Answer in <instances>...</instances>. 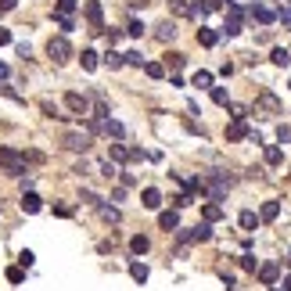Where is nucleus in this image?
<instances>
[{"mask_svg":"<svg viewBox=\"0 0 291 291\" xmlns=\"http://www.w3.org/2000/svg\"><path fill=\"white\" fill-rule=\"evenodd\" d=\"M284 291H291V277H288V281H284Z\"/></svg>","mask_w":291,"mask_h":291,"instance_id":"nucleus-50","label":"nucleus"},{"mask_svg":"<svg viewBox=\"0 0 291 291\" xmlns=\"http://www.w3.org/2000/svg\"><path fill=\"white\" fill-rule=\"evenodd\" d=\"M101 176H104V180L119 176V165H115V162H104V165H101Z\"/></svg>","mask_w":291,"mask_h":291,"instance_id":"nucleus-34","label":"nucleus"},{"mask_svg":"<svg viewBox=\"0 0 291 291\" xmlns=\"http://www.w3.org/2000/svg\"><path fill=\"white\" fill-rule=\"evenodd\" d=\"M122 61H126V65H133V69H141V65H144L141 51H130V54H122Z\"/></svg>","mask_w":291,"mask_h":291,"instance_id":"nucleus-32","label":"nucleus"},{"mask_svg":"<svg viewBox=\"0 0 291 291\" xmlns=\"http://www.w3.org/2000/svg\"><path fill=\"white\" fill-rule=\"evenodd\" d=\"M241 230H255V226H259V216H255V212H241Z\"/></svg>","mask_w":291,"mask_h":291,"instance_id":"nucleus-23","label":"nucleus"},{"mask_svg":"<svg viewBox=\"0 0 291 291\" xmlns=\"http://www.w3.org/2000/svg\"><path fill=\"white\" fill-rule=\"evenodd\" d=\"M288 263H291V252H288Z\"/></svg>","mask_w":291,"mask_h":291,"instance_id":"nucleus-52","label":"nucleus"},{"mask_svg":"<svg viewBox=\"0 0 291 291\" xmlns=\"http://www.w3.org/2000/svg\"><path fill=\"white\" fill-rule=\"evenodd\" d=\"M7 281H11V284H22V270L11 266V270H7Z\"/></svg>","mask_w":291,"mask_h":291,"instance_id":"nucleus-40","label":"nucleus"},{"mask_svg":"<svg viewBox=\"0 0 291 291\" xmlns=\"http://www.w3.org/2000/svg\"><path fill=\"white\" fill-rule=\"evenodd\" d=\"M0 79H7V65H4V61H0Z\"/></svg>","mask_w":291,"mask_h":291,"instance_id":"nucleus-49","label":"nucleus"},{"mask_svg":"<svg viewBox=\"0 0 291 291\" xmlns=\"http://www.w3.org/2000/svg\"><path fill=\"white\" fill-rule=\"evenodd\" d=\"M248 14H252L255 22H263V25H270L273 18H277V14H273L270 7H263V4H252V7H248Z\"/></svg>","mask_w":291,"mask_h":291,"instance_id":"nucleus-9","label":"nucleus"},{"mask_svg":"<svg viewBox=\"0 0 291 291\" xmlns=\"http://www.w3.org/2000/svg\"><path fill=\"white\" fill-rule=\"evenodd\" d=\"M83 202H90V205H101V198H97L94 191H83Z\"/></svg>","mask_w":291,"mask_h":291,"instance_id":"nucleus-44","label":"nucleus"},{"mask_svg":"<svg viewBox=\"0 0 291 291\" xmlns=\"http://www.w3.org/2000/svg\"><path fill=\"white\" fill-rule=\"evenodd\" d=\"M255 266H259V263H255L252 255H241V270H248V273H255Z\"/></svg>","mask_w":291,"mask_h":291,"instance_id":"nucleus-37","label":"nucleus"},{"mask_svg":"<svg viewBox=\"0 0 291 291\" xmlns=\"http://www.w3.org/2000/svg\"><path fill=\"white\" fill-rule=\"evenodd\" d=\"M270 291H281V288H273V284H270Z\"/></svg>","mask_w":291,"mask_h":291,"instance_id":"nucleus-51","label":"nucleus"},{"mask_svg":"<svg viewBox=\"0 0 291 291\" xmlns=\"http://www.w3.org/2000/svg\"><path fill=\"white\" fill-rule=\"evenodd\" d=\"M241 18H244V11L237 4H230V14H226V25H223V36H237L241 33Z\"/></svg>","mask_w":291,"mask_h":291,"instance_id":"nucleus-6","label":"nucleus"},{"mask_svg":"<svg viewBox=\"0 0 291 291\" xmlns=\"http://www.w3.org/2000/svg\"><path fill=\"white\" fill-rule=\"evenodd\" d=\"M183 61H187V58H183V54H165V69H183Z\"/></svg>","mask_w":291,"mask_h":291,"instance_id":"nucleus-30","label":"nucleus"},{"mask_svg":"<svg viewBox=\"0 0 291 291\" xmlns=\"http://www.w3.org/2000/svg\"><path fill=\"white\" fill-rule=\"evenodd\" d=\"M54 212H58V216H65V219H69V216H72V205H54Z\"/></svg>","mask_w":291,"mask_h":291,"instance_id":"nucleus-47","label":"nucleus"},{"mask_svg":"<svg viewBox=\"0 0 291 291\" xmlns=\"http://www.w3.org/2000/svg\"><path fill=\"white\" fill-rule=\"evenodd\" d=\"M141 205H144V209H158V205H162V191H155V187H144V194H141Z\"/></svg>","mask_w":291,"mask_h":291,"instance_id":"nucleus-11","label":"nucleus"},{"mask_svg":"<svg viewBox=\"0 0 291 291\" xmlns=\"http://www.w3.org/2000/svg\"><path fill=\"white\" fill-rule=\"evenodd\" d=\"M65 108H69L72 115H86V112H90V101H86L83 94H75V90H69V94H65Z\"/></svg>","mask_w":291,"mask_h":291,"instance_id":"nucleus-4","label":"nucleus"},{"mask_svg":"<svg viewBox=\"0 0 291 291\" xmlns=\"http://www.w3.org/2000/svg\"><path fill=\"white\" fill-rule=\"evenodd\" d=\"M173 205H176V209H187V205H191V194H180V198H176Z\"/></svg>","mask_w":291,"mask_h":291,"instance_id":"nucleus-45","label":"nucleus"},{"mask_svg":"<svg viewBox=\"0 0 291 291\" xmlns=\"http://www.w3.org/2000/svg\"><path fill=\"white\" fill-rule=\"evenodd\" d=\"M75 11V0H58V14H72Z\"/></svg>","mask_w":291,"mask_h":291,"instance_id":"nucleus-36","label":"nucleus"},{"mask_svg":"<svg viewBox=\"0 0 291 291\" xmlns=\"http://www.w3.org/2000/svg\"><path fill=\"white\" fill-rule=\"evenodd\" d=\"M130 277H133L137 284H144V281H147V266H144V263H133V266H130Z\"/></svg>","mask_w":291,"mask_h":291,"instance_id":"nucleus-26","label":"nucleus"},{"mask_svg":"<svg viewBox=\"0 0 291 291\" xmlns=\"http://www.w3.org/2000/svg\"><path fill=\"white\" fill-rule=\"evenodd\" d=\"M281 112H284V104L273 90H263V94L255 97V115H281Z\"/></svg>","mask_w":291,"mask_h":291,"instance_id":"nucleus-1","label":"nucleus"},{"mask_svg":"<svg viewBox=\"0 0 291 291\" xmlns=\"http://www.w3.org/2000/svg\"><path fill=\"white\" fill-rule=\"evenodd\" d=\"M65 147H72V151H86V147H90V137H86V133H69V137H65Z\"/></svg>","mask_w":291,"mask_h":291,"instance_id":"nucleus-10","label":"nucleus"},{"mask_svg":"<svg viewBox=\"0 0 291 291\" xmlns=\"http://www.w3.org/2000/svg\"><path fill=\"white\" fill-rule=\"evenodd\" d=\"M248 137V126H244V119H234L230 126H226V141H244Z\"/></svg>","mask_w":291,"mask_h":291,"instance_id":"nucleus-8","label":"nucleus"},{"mask_svg":"<svg viewBox=\"0 0 291 291\" xmlns=\"http://www.w3.org/2000/svg\"><path fill=\"white\" fill-rule=\"evenodd\" d=\"M119 180H122V187H133V183H137L133 173H119Z\"/></svg>","mask_w":291,"mask_h":291,"instance_id":"nucleus-46","label":"nucleus"},{"mask_svg":"<svg viewBox=\"0 0 291 291\" xmlns=\"http://www.w3.org/2000/svg\"><path fill=\"white\" fill-rule=\"evenodd\" d=\"M4 43H11V33H7V29H0V47H4Z\"/></svg>","mask_w":291,"mask_h":291,"instance_id":"nucleus-48","label":"nucleus"},{"mask_svg":"<svg viewBox=\"0 0 291 291\" xmlns=\"http://www.w3.org/2000/svg\"><path fill=\"white\" fill-rule=\"evenodd\" d=\"M169 7H173V14H180V18H187V14H194V7L187 4V0H169Z\"/></svg>","mask_w":291,"mask_h":291,"instance_id":"nucleus-19","label":"nucleus"},{"mask_svg":"<svg viewBox=\"0 0 291 291\" xmlns=\"http://www.w3.org/2000/svg\"><path fill=\"white\" fill-rule=\"evenodd\" d=\"M18 263H22V266H33V263H36V255H33V252H22V255H18Z\"/></svg>","mask_w":291,"mask_h":291,"instance_id":"nucleus-42","label":"nucleus"},{"mask_svg":"<svg viewBox=\"0 0 291 291\" xmlns=\"http://www.w3.org/2000/svg\"><path fill=\"white\" fill-rule=\"evenodd\" d=\"M255 273H259V281L270 288V284H277V277H281V263H263V266H255Z\"/></svg>","mask_w":291,"mask_h":291,"instance_id":"nucleus-7","label":"nucleus"},{"mask_svg":"<svg viewBox=\"0 0 291 291\" xmlns=\"http://www.w3.org/2000/svg\"><path fill=\"white\" fill-rule=\"evenodd\" d=\"M155 36H158L162 43H169V40L176 36V25H173V22H162V25H158V33H155Z\"/></svg>","mask_w":291,"mask_h":291,"instance_id":"nucleus-20","label":"nucleus"},{"mask_svg":"<svg viewBox=\"0 0 291 291\" xmlns=\"http://www.w3.org/2000/svg\"><path fill=\"white\" fill-rule=\"evenodd\" d=\"M281 158H284V155H281V147H273V144H270V147H266V165H281Z\"/></svg>","mask_w":291,"mask_h":291,"instance_id":"nucleus-31","label":"nucleus"},{"mask_svg":"<svg viewBox=\"0 0 291 291\" xmlns=\"http://www.w3.org/2000/svg\"><path fill=\"white\" fill-rule=\"evenodd\" d=\"M194 86H212V75L209 72H194Z\"/></svg>","mask_w":291,"mask_h":291,"instance_id":"nucleus-35","label":"nucleus"},{"mask_svg":"<svg viewBox=\"0 0 291 291\" xmlns=\"http://www.w3.org/2000/svg\"><path fill=\"white\" fill-rule=\"evenodd\" d=\"M108 162H115V165H119V162H130V147H126V144H112V158H108Z\"/></svg>","mask_w":291,"mask_h":291,"instance_id":"nucleus-16","label":"nucleus"},{"mask_svg":"<svg viewBox=\"0 0 291 291\" xmlns=\"http://www.w3.org/2000/svg\"><path fill=\"white\" fill-rule=\"evenodd\" d=\"M101 130L108 133V137H122V122H115V119H104V122H101Z\"/></svg>","mask_w":291,"mask_h":291,"instance_id":"nucleus-27","label":"nucleus"},{"mask_svg":"<svg viewBox=\"0 0 291 291\" xmlns=\"http://www.w3.org/2000/svg\"><path fill=\"white\" fill-rule=\"evenodd\" d=\"M101 216L108 219V223H115V219H119V209H108V205H104V209H101Z\"/></svg>","mask_w":291,"mask_h":291,"instance_id":"nucleus-39","label":"nucleus"},{"mask_svg":"<svg viewBox=\"0 0 291 291\" xmlns=\"http://www.w3.org/2000/svg\"><path fill=\"white\" fill-rule=\"evenodd\" d=\"M40 205H43V202H40V194H33V191L22 198V209H25V212H40Z\"/></svg>","mask_w":291,"mask_h":291,"instance_id":"nucleus-21","label":"nucleus"},{"mask_svg":"<svg viewBox=\"0 0 291 291\" xmlns=\"http://www.w3.org/2000/svg\"><path fill=\"white\" fill-rule=\"evenodd\" d=\"M104 61H108V69H122V65H126V61H122V54H115V51L104 54Z\"/></svg>","mask_w":291,"mask_h":291,"instance_id":"nucleus-33","label":"nucleus"},{"mask_svg":"<svg viewBox=\"0 0 291 291\" xmlns=\"http://www.w3.org/2000/svg\"><path fill=\"white\" fill-rule=\"evenodd\" d=\"M47 54H51V61H54V65H65V61L72 58V43H69L65 36H51V43H47Z\"/></svg>","mask_w":291,"mask_h":291,"instance_id":"nucleus-3","label":"nucleus"},{"mask_svg":"<svg viewBox=\"0 0 291 291\" xmlns=\"http://www.w3.org/2000/svg\"><path fill=\"white\" fill-rule=\"evenodd\" d=\"M226 291H234V288H226Z\"/></svg>","mask_w":291,"mask_h":291,"instance_id":"nucleus-53","label":"nucleus"},{"mask_svg":"<svg viewBox=\"0 0 291 291\" xmlns=\"http://www.w3.org/2000/svg\"><path fill=\"white\" fill-rule=\"evenodd\" d=\"M277 216H281V202H266L263 212H259V219H263V223H273Z\"/></svg>","mask_w":291,"mask_h":291,"instance_id":"nucleus-13","label":"nucleus"},{"mask_svg":"<svg viewBox=\"0 0 291 291\" xmlns=\"http://www.w3.org/2000/svg\"><path fill=\"white\" fill-rule=\"evenodd\" d=\"M83 14H86V22L94 25V33H104V25H101V4H97V0H83Z\"/></svg>","mask_w":291,"mask_h":291,"instance_id":"nucleus-5","label":"nucleus"},{"mask_svg":"<svg viewBox=\"0 0 291 291\" xmlns=\"http://www.w3.org/2000/svg\"><path fill=\"white\" fill-rule=\"evenodd\" d=\"M14 4H18V0H0V14H7V11H14Z\"/></svg>","mask_w":291,"mask_h":291,"instance_id":"nucleus-43","label":"nucleus"},{"mask_svg":"<svg viewBox=\"0 0 291 291\" xmlns=\"http://www.w3.org/2000/svg\"><path fill=\"white\" fill-rule=\"evenodd\" d=\"M198 43H202V47H216L219 33H216V29H198Z\"/></svg>","mask_w":291,"mask_h":291,"instance_id":"nucleus-14","label":"nucleus"},{"mask_svg":"<svg viewBox=\"0 0 291 291\" xmlns=\"http://www.w3.org/2000/svg\"><path fill=\"white\" fill-rule=\"evenodd\" d=\"M79 61H83V69H86V72H94V69H97V54H94V51H83Z\"/></svg>","mask_w":291,"mask_h":291,"instance_id":"nucleus-29","label":"nucleus"},{"mask_svg":"<svg viewBox=\"0 0 291 291\" xmlns=\"http://www.w3.org/2000/svg\"><path fill=\"white\" fill-rule=\"evenodd\" d=\"M158 226H162L165 234H173L176 226H180V216H176V212H162V216H158Z\"/></svg>","mask_w":291,"mask_h":291,"instance_id":"nucleus-12","label":"nucleus"},{"mask_svg":"<svg viewBox=\"0 0 291 291\" xmlns=\"http://www.w3.org/2000/svg\"><path fill=\"white\" fill-rule=\"evenodd\" d=\"M147 248H151V241H147L144 234H137V237H130V252H133V255H144Z\"/></svg>","mask_w":291,"mask_h":291,"instance_id":"nucleus-15","label":"nucleus"},{"mask_svg":"<svg viewBox=\"0 0 291 291\" xmlns=\"http://www.w3.org/2000/svg\"><path fill=\"white\" fill-rule=\"evenodd\" d=\"M219 7H223V0H202L194 7V14H209V11H219Z\"/></svg>","mask_w":291,"mask_h":291,"instance_id":"nucleus-24","label":"nucleus"},{"mask_svg":"<svg viewBox=\"0 0 291 291\" xmlns=\"http://www.w3.org/2000/svg\"><path fill=\"white\" fill-rule=\"evenodd\" d=\"M108 115H112V112H108V101H104V97L97 94V101H94V119H97V122H104Z\"/></svg>","mask_w":291,"mask_h":291,"instance_id":"nucleus-17","label":"nucleus"},{"mask_svg":"<svg viewBox=\"0 0 291 291\" xmlns=\"http://www.w3.org/2000/svg\"><path fill=\"white\" fill-rule=\"evenodd\" d=\"M270 61H273V65H288V61H291V51H284V47H273V54H270Z\"/></svg>","mask_w":291,"mask_h":291,"instance_id":"nucleus-22","label":"nucleus"},{"mask_svg":"<svg viewBox=\"0 0 291 291\" xmlns=\"http://www.w3.org/2000/svg\"><path fill=\"white\" fill-rule=\"evenodd\" d=\"M144 72L151 75V79H162V75H165V65H162V61H144Z\"/></svg>","mask_w":291,"mask_h":291,"instance_id":"nucleus-18","label":"nucleus"},{"mask_svg":"<svg viewBox=\"0 0 291 291\" xmlns=\"http://www.w3.org/2000/svg\"><path fill=\"white\" fill-rule=\"evenodd\" d=\"M277 141H281V144H291V130H288V126L277 130Z\"/></svg>","mask_w":291,"mask_h":291,"instance_id":"nucleus-41","label":"nucleus"},{"mask_svg":"<svg viewBox=\"0 0 291 291\" xmlns=\"http://www.w3.org/2000/svg\"><path fill=\"white\" fill-rule=\"evenodd\" d=\"M126 33H130V36L137 40V36H141V33H144V25H141V22H130V25H126Z\"/></svg>","mask_w":291,"mask_h":291,"instance_id":"nucleus-38","label":"nucleus"},{"mask_svg":"<svg viewBox=\"0 0 291 291\" xmlns=\"http://www.w3.org/2000/svg\"><path fill=\"white\" fill-rule=\"evenodd\" d=\"M212 101H216V104H223V108H226V104H230V94H226L223 86H212Z\"/></svg>","mask_w":291,"mask_h":291,"instance_id":"nucleus-28","label":"nucleus"},{"mask_svg":"<svg viewBox=\"0 0 291 291\" xmlns=\"http://www.w3.org/2000/svg\"><path fill=\"white\" fill-rule=\"evenodd\" d=\"M216 219H223V209H219L216 202H209V205H205V223H216Z\"/></svg>","mask_w":291,"mask_h":291,"instance_id":"nucleus-25","label":"nucleus"},{"mask_svg":"<svg viewBox=\"0 0 291 291\" xmlns=\"http://www.w3.org/2000/svg\"><path fill=\"white\" fill-rule=\"evenodd\" d=\"M0 165L7 169V176H22L25 173V155H18L11 147H0Z\"/></svg>","mask_w":291,"mask_h":291,"instance_id":"nucleus-2","label":"nucleus"}]
</instances>
